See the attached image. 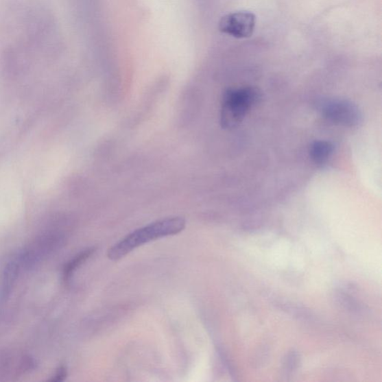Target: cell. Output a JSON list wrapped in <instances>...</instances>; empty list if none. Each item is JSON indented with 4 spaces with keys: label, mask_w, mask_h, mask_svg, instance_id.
<instances>
[{
    "label": "cell",
    "mask_w": 382,
    "mask_h": 382,
    "mask_svg": "<svg viewBox=\"0 0 382 382\" xmlns=\"http://www.w3.org/2000/svg\"><path fill=\"white\" fill-rule=\"evenodd\" d=\"M319 109L322 117L335 125L352 127L358 125L361 120L357 106L348 100H324L319 104Z\"/></svg>",
    "instance_id": "obj_3"
},
{
    "label": "cell",
    "mask_w": 382,
    "mask_h": 382,
    "mask_svg": "<svg viewBox=\"0 0 382 382\" xmlns=\"http://www.w3.org/2000/svg\"><path fill=\"white\" fill-rule=\"evenodd\" d=\"M256 16L252 12L239 11L226 14L219 21V30L235 38H248L256 29Z\"/></svg>",
    "instance_id": "obj_4"
},
{
    "label": "cell",
    "mask_w": 382,
    "mask_h": 382,
    "mask_svg": "<svg viewBox=\"0 0 382 382\" xmlns=\"http://www.w3.org/2000/svg\"><path fill=\"white\" fill-rule=\"evenodd\" d=\"M185 226V219L180 217L158 220V222L137 229L125 237L123 239L109 249L108 257L112 261L120 260L144 243L160 239V237L180 233L184 230Z\"/></svg>",
    "instance_id": "obj_1"
},
{
    "label": "cell",
    "mask_w": 382,
    "mask_h": 382,
    "mask_svg": "<svg viewBox=\"0 0 382 382\" xmlns=\"http://www.w3.org/2000/svg\"><path fill=\"white\" fill-rule=\"evenodd\" d=\"M67 369L65 367L62 366L60 368H58V369L56 370L55 375L53 376V378L52 379L53 381H62L63 380H64V379L67 377Z\"/></svg>",
    "instance_id": "obj_8"
},
{
    "label": "cell",
    "mask_w": 382,
    "mask_h": 382,
    "mask_svg": "<svg viewBox=\"0 0 382 382\" xmlns=\"http://www.w3.org/2000/svg\"><path fill=\"white\" fill-rule=\"evenodd\" d=\"M95 252V249L91 248L84 250L71 259L64 267L63 275L65 281H68L73 274V272L87 261L91 254Z\"/></svg>",
    "instance_id": "obj_6"
},
{
    "label": "cell",
    "mask_w": 382,
    "mask_h": 382,
    "mask_svg": "<svg viewBox=\"0 0 382 382\" xmlns=\"http://www.w3.org/2000/svg\"><path fill=\"white\" fill-rule=\"evenodd\" d=\"M260 93L253 87L229 88L224 95L220 123L225 129L239 126L251 108L257 103Z\"/></svg>",
    "instance_id": "obj_2"
},
{
    "label": "cell",
    "mask_w": 382,
    "mask_h": 382,
    "mask_svg": "<svg viewBox=\"0 0 382 382\" xmlns=\"http://www.w3.org/2000/svg\"><path fill=\"white\" fill-rule=\"evenodd\" d=\"M335 152L334 144L329 141L319 140L311 143L309 148L310 158L318 165H324L333 156Z\"/></svg>",
    "instance_id": "obj_5"
},
{
    "label": "cell",
    "mask_w": 382,
    "mask_h": 382,
    "mask_svg": "<svg viewBox=\"0 0 382 382\" xmlns=\"http://www.w3.org/2000/svg\"><path fill=\"white\" fill-rule=\"evenodd\" d=\"M300 363V356L296 352L292 351L287 354L284 362V371L285 375L291 374L292 372L298 368Z\"/></svg>",
    "instance_id": "obj_7"
}]
</instances>
